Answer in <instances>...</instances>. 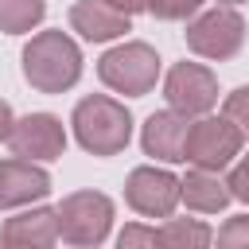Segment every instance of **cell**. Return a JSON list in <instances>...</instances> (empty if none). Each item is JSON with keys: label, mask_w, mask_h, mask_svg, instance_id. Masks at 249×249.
<instances>
[{"label": "cell", "mask_w": 249, "mask_h": 249, "mask_svg": "<svg viewBox=\"0 0 249 249\" xmlns=\"http://www.w3.org/2000/svg\"><path fill=\"white\" fill-rule=\"evenodd\" d=\"M226 187H230V198H241V202H249V156H241V160L233 163V171H230Z\"/></svg>", "instance_id": "cell-21"}, {"label": "cell", "mask_w": 249, "mask_h": 249, "mask_svg": "<svg viewBox=\"0 0 249 249\" xmlns=\"http://www.w3.org/2000/svg\"><path fill=\"white\" fill-rule=\"evenodd\" d=\"M124 202L144 218H171V210L179 206V179L152 163L132 167L124 179Z\"/></svg>", "instance_id": "cell-8"}, {"label": "cell", "mask_w": 249, "mask_h": 249, "mask_svg": "<svg viewBox=\"0 0 249 249\" xmlns=\"http://www.w3.org/2000/svg\"><path fill=\"white\" fill-rule=\"evenodd\" d=\"M222 4H230V8H237V4H245V0H222Z\"/></svg>", "instance_id": "cell-25"}, {"label": "cell", "mask_w": 249, "mask_h": 249, "mask_svg": "<svg viewBox=\"0 0 249 249\" xmlns=\"http://www.w3.org/2000/svg\"><path fill=\"white\" fill-rule=\"evenodd\" d=\"M70 124H74L78 144L89 156H117L132 140V113L109 93L82 97L74 105V113H70Z\"/></svg>", "instance_id": "cell-2"}, {"label": "cell", "mask_w": 249, "mask_h": 249, "mask_svg": "<svg viewBox=\"0 0 249 249\" xmlns=\"http://www.w3.org/2000/svg\"><path fill=\"white\" fill-rule=\"evenodd\" d=\"M117 249H160V233L144 222H128L117 233Z\"/></svg>", "instance_id": "cell-19"}, {"label": "cell", "mask_w": 249, "mask_h": 249, "mask_svg": "<svg viewBox=\"0 0 249 249\" xmlns=\"http://www.w3.org/2000/svg\"><path fill=\"white\" fill-rule=\"evenodd\" d=\"M8 148L19 156V160H39V163H51L66 152V128L54 113H27L12 124L8 132Z\"/></svg>", "instance_id": "cell-9"}, {"label": "cell", "mask_w": 249, "mask_h": 249, "mask_svg": "<svg viewBox=\"0 0 249 249\" xmlns=\"http://www.w3.org/2000/svg\"><path fill=\"white\" fill-rule=\"evenodd\" d=\"M58 237L74 249H97L113 230V198L101 191H74L54 206Z\"/></svg>", "instance_id": "cell-3"}, {"label": "cell", "mask_w": 249, "mask_h": 249, "mask_svg": "<svg viewBox=\"0 0 249 249\" xmlns=\"http://www.w3.org/2000/svg\"><path fill=\"white\" fill-rule=\"evenodd\" d=\"M70 27L86 43H109V39H121L124 31H132V16L113 8L109 0H74L70 4Z\"/></svg>", "instance_id": "cell-11"}, {"label": "cell", "mask_w": 249, "mask_h": 249, "mask_svg": "<svg viewBox=\"0 0 249 249\" xmlns=\"http://www.w3.org/2000/svg\"><path fill=\"white\" fill-rule=\"evenodd\" d=\"M241 144H245V136L226 117H198L187 128L183 160H191L202 171H222V167H230L241 156Z\"/></svg>", "instance_id": "cell-6"}, {"label": "cell", "mask_w": 249, "mask_h": 249, "mask_svg": "<svg viewBox=\"0 0 249 249\" xmlns=\"http://www.w3.org/2000/svg\"><path fill=\"white\" fill-rule=\"evenodd\" d=\"M47 195H51V175L35 160H19V156L0 160V210L31 206Z\"/></svg>", "instance_id": "cell-10"}, {"label": "cell", "mask_w": 249, "mask_h": 249, "mask_svg": "<svg viewBox=\"0 0 249 249\" xmlns=\"http://www.w3.org/2000/svg\"><path fill=\"white\" fill-rule=\"evenodd\" d=\"M0 249H31V245H16V241H4L0 237Z\"/></svg>", "instance_id": "cell-24"}, {"label": "cell", "mask_w": 249, "mask_h": 249, "mask_svg": "<svg viewBox=\"0 0 249 249\" xmlns=\"http://www.w3.org/2000/svg\"><path fill=\"white\" fill-rule=\"evenodd\" d=\"M183 39H187V47H191L198 58L226 62V58H233V54L241 51V43H245V19H241L237 8L218 4V8H210V12H198V16L187 23Z\"/></svg>", "instance_id": "cell-5"}, {"label": "cell", "mask_w": 249, "mask_h": 249, "mask_svg": "<svg viewBox=\"0 0 249 249\" xmlns=\"http://www.w3.org/2000/svg\"><path fill=\"white\" fill-rule=\"evenodd\" d=\"M109 4H113V8H121L124 16H136V12H148V4H152V0H109Z\"/></svg>", "instance_id": "cell-22"}, {"label": "cell", "mask_w": 249, "mask_h": 249, "mask_svg": "<svg viewBox=\"0 0 249 249\" xmlns=\"http://www.w3.org/2000/svg\"><path fill=\"white\" fill-rule=\"evenodd\" d=\"M187 128H191V117H183L175 109L152 113L144 121V132H140L144 156H156L163 163H179L183 160V148H187Z\"/></svg>", "instance_id": "cell-12"}, {"label": "cell", "mask_w": 249, "mask_h": 249, "mask_svg": "<svg viewBox=\"0 0 249 249\" xmlns=\"http://www.w3.org/2000/svg\"><path fill=\"white\" fill-rule=\"evenodd\" d=\"M202 4H206V0H152L148 12H152L156 19H191V16L202 12Z\"/></svg>", "instance_id": "cell-20"}, {"label": "cell", "mask_w": 249, "mask_h": 249, "mask_svg": "<svg viewBox=\"0 0 249 249\" xmlns=\"http://www.w3.org/2000/svg\"><path fill=\"white\" fill-rule=\"evenodd\" d=\"M218 249H249V214H233L218 230Z\"/></svg>", "instance_id": "cell-18"}, {"label": "cell", "mask_w": 249, "mask_h": 249, "mask_svg": "<svg viewBox=\"0 0 249 249\" xmlns=\"http://www.w3.org/2000/svg\"><path fill=\"white\" fill-rule=\"evenodd\" d=\"M47 0H0V31L4 35H27L43 23Z\"/></svg>", "instance_id": "cell-16"}, {"label": "cell", "mask_w": 249, "mask_h": 249, "mask_svg": "<svg viewBox=\"0 0 249 249\" xmlns=\"http://www.w3.org/2000/svg\"><path fill=\"white\" fill-rule=\"evenodd\" d=\"M97 78L124 97H144L156 89L160 78V54L148 43H121L97 58Z\"/></svg>", "instance_id": "cell-4"}, {"label": "cell", "mask_w": 249, "mask_h": 249, "mask_svg": "<svg viewBox=\"0 0 249 249\" xmlns=\"http://www.w3.org/2000/svg\"><path fill=\"white\" fill-rule=\"evenodd\" d=\"M12 124H16V117H12V105H8V101H0V144L8 140Z\"/></svg>", "instance_id": "cell-23"}, {"label": "cell", "mask_w": 249, "mask_h": 249, "mask_svg": "<svg viewBox=\"0 0 249 249\" xmlns=\"http://www.w3.org/2000/svg\"><path fill=\"white\" fill-rule=\"evenodd\" d=\"M0 237L4 241H16V245H31V249H51L58 241V218L47 206H31V210L12 214L0 226Z\"/></svg>", "instance_id": "cell-13"}, {"label": "cell", "mask_w": 249, "mask_h": 249, "mask_svg": "<svg viewBox=\"0 0 249 249\" xmlns=\"http://www.w3.org/2000/svg\"><path fill=\"white\" fill-rule=\"evenodd\" d=\"M163 97L183 117H206L218 105V78L202 62H175L163 78Z\"/></svg>", "instance_id": "cell-7"}, {"label": "cell", "mask_w": 249, "mask_h": 249, "mask_svg": "<svg viewBox=\"0 0 249 249\" xmlns=\"http://www.w3.org/2000/svg\"><path fill=\"white\" fill-rule=\"evenodd\" d=\"M222 117L249 140V86H237L233 93H226V101H222Z\"/></svg>", "instance_id": "cell-17"}, {"label": "cell", "mask_w": 249, "mask_h": 249, "mask_svg": "<svg viewBox=\"0 0 249 249\" xmlns=\"http://www.w3.org/2000/svg\"><path fill=\"white\" fill-rule=\"evenodd\" d=\"M179 202H187L198 214H218L230 206V187L218 171H187V179H179Z\"/></svg>", "instance_id": "cell-14"}, {"label": "cell", "mask_w": 249, "mask_h": 249, "mask_svg": "<svg viewBox=\"0 0 249 249\" xmlns=\"http://www.w3.org/2000/svg\"><path fill=\"white\" fill-rule=\"evenodd\" d=\"M160 249H210L214 233L198 218H167L160 230Z\"/></svg>", "instance_id": "cell-15"}, {"label": "cell", "mask_w": 249, "mask_h": 249, "mask_svg": "<svg viewBox=\"0 0 249 249\" xmlns=\"http://www.w3.org/2000/svg\"><path fill=\"white\" fill-rule=\"evenodd\" d=\"M23 78L39 93H66L82 78V51L66 31H39L23 47Z\"/></svg>", "instance_id": "cell-1"}]
</instances>
